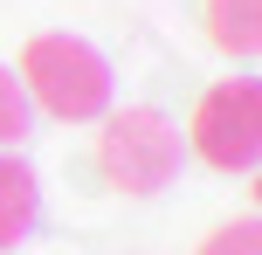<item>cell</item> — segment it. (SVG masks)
Returning a JSON list of instances; mask_svg holds the SVG:
<instances>
[{"instance_id":"cell-1","label":"cell","mask_w":262,"mask_h":255,"mask_svg":"<svg viewBox=\"0 0 262 255\" xmlns=\"http://www.w3.org/2000/svg\"><path fill=\"white\" fill-rule=\"evenodd\" d=\"M14 76H21L28 104L62 118V124H97L111 110V62L83 35H35L21 49V69Z\"/></svg>"},{"instance_id":"cell-2","label":"cell","mask_w":262,"mask_h":255,"mask_svg":"<svg viewBox=\"0 0 262 255\" xmlns=\"http://www.w3.org/2000/svg\"><path fill=\"white\" fill-rule=\"evenodd\" d=\"M186 166V138L166 110L152 104H124V110H104V131H97V173L111 179L131 200H152L180 179Z\"/></svg>"},{"instance_id":"cell-3","label":"cell","mask_w":262,"mask_h":255,"mask_svg":"<svg viewBox=\"0 0 262 255\" xmlns=\"http://www.w3.org/2000/svg\"><path fill=\"white\" fill-rule=\"evenodd\" d=\"M180 138L214 173H255V159H262V90H255V76H221L193 104V124Z\"/></svg>"},{"instance_id":"cell-4","label":"cell","mask_w":262,"mask_h":255,"mask_svg":"<svg viewBox=\"0 0 262 255\" xmlns=\"http://www.w3.org/2000/svg\"><path fill=\"white\" fill-rule=\"evenodd\" d=\"M41 221V179L14 152H0V248H21Z\"/></svg>"},{"instance_id":"cell-5","label":"cell","mask_w":262,"mask_h":255,"mask_svg":"<svg viewBox=\"0 0 262 255\" xmlns=\"http://www.w3.org/2000/svg\"><path fill=\"white\" fill-rule=\"evenodd\" d=\"M207 41L221 55H235V62H255L262 49V0H207Z\"/></svg>"},{"instance_id":"cell-6","label":"cell","mask_w":262,"mask_h":255,"mask_svg":"<svg viewBox=\"0 0 262 255\" xmlns=\"http://www.w3.org/2000/svg\"><path fill=\"white\" fill-rule=\"evenodd\" d=\"M28 131H35V104H28L21 76H14V69L0 62V152H14Z\"/></svg>"},{"instance_id":"cell-7","label":"cell","mask_w":262,"mask_h":255,"mask_svg":"<svg viewBox=\"0 0 262 255\" xmlns=\"http://www.w3.org/2000/svg\"><path fill=\"white\" fill-rule=\"evenodd\" d=\"M200 255H262V228L242 214V221H228V228H214L207 242H200Z\"/></svg>"}]
</instances>
